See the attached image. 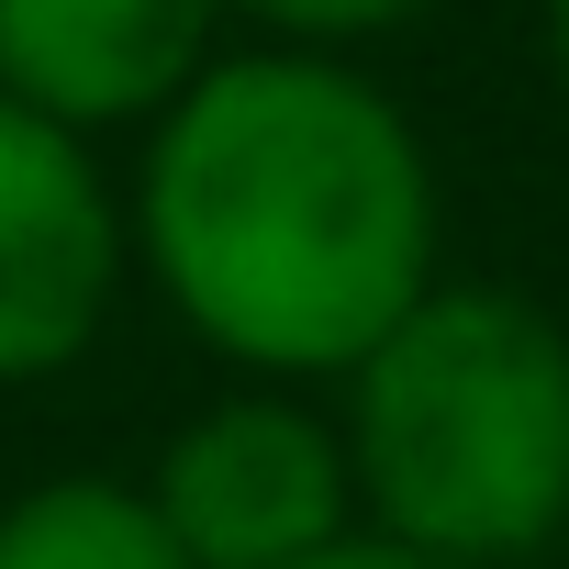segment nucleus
<instances>
[{"label": "nucleus", "instance_id": "nucleus-1", "mask_svg": "<svg viewBox=\"0 0 569 569\" xmlns=\"http://www.w3.org/2000/svg\"><path fill=\"white\" fill-rule=\"evenodd\" d=\"M157 302L257 380H347L436 291V157L413 112L313 46L212 57L157 123L123 212Z\"/></svg>", "mask_w": 569, "mask_h": 569}, {"label": "nucleus", "instance_id": "nucleus-2", "mask_svg": "<svg viewBox=\"0 0 569 569\" xmlns=\"http://www.w3.org/2000/svg\"><path fill=\"white\" fill-rule=\"evenodd\" d=\"M358 525L436 558L502 569L569 536V325L491 279L436 291L347 369Z\"/></svg>", "mask_w": 569, "mask_h": 569}, {"label": "nucleus", "instance_id": "nucleus-3", "mask_svg": "<svg viewBox=\"0 0 569 569\" xmlns=\"http://www.w3.org/2000/svg\"><path fill=\"white\" fill-rule=\"evenodd\" d=\"M146 513L168 525V547L190 569H291L336 536H358V480H347V436L291 402V391H223L201 402L157 469L134 480Z\"/></svg>", "mask_w": 569, "mask_h": 569}, {"label": "nucleus", "instance_id": "nucleus-4", "mask_svg": "<svg viewBox=\"0 0 569 569\" xmlns=\"http://www.w3.org/2000/svg\"><path fill=\"white\" fill-rule=\"evenodd\" d=\"M123 201L90 134L0 101V391L57 380L123 302Z\"/></svg>", "mask_w": 569, "mask_h": 569}, {"label": "nucleus", "instance_id": "nucleus-5", "mask_svg": "<svg viewBox=\"0 0 569 569\" xmlns=\"http://www.w3.org/2000/svg\"><path fill=\"white\" fill-rule=\"evenodd\" d=\"M223 0H0V101L68 134L157 123L223 46Z\"/></svg>", "mask_w": 569, "mask_h": 569}, {"label": "nucleus", "instance_id": "nucleus-6", "mask_svg": "<svg viewBox=\"0 0 569 569\" xmlns=\"http://www.w3.org/2000/svg\"><path fill=\"white\" fill-rule=\"evenodd\" d=\"M0 569H190L168 547V525L146 513L134 480L112 469H68L0 502Z\"/></svg>", "mask_w": 569, "mask_h": 569}, {"label": "nucleus", "instance_id": "nucleus-7", "mask_svg": "<svg viewBox=\"0 0 569 569\" xmlns=\"http://www.w3.org/2000/svg\"><path fill=\"white\" fill-rule=\"evenodd\" d=\"M223 12L268 23L279 46H313V57H347V46H369V34H402V23H425L436 0H223Z\"/></svg>", "mask_w": 569, "mask_h": 569}, {"label": "nucleus", "instance_id": "nucleus-8", "mask_svg": "<svg viewBox=\"0 0 569 569\" xmlns=\"http://www.w3.org/2000/svg\"><path fill=\"white\" fill-rule=\"evenodd\" d=\"M291 569H436V558H413V547H391V536H336V547H313V558H291Z\"/></svg>", "mask_w": 569, "mask_h": 569}, {"label": "nucleus", "instance_id": "nucleus-9", "mask_svg": "<svg viewBox=\"0 0 569 569\" xmlns=\"http://www.w3.org/2000/svg\"><path fill=\"white\" fill-rule=\"evenodd\" d=\"M547 57H558V90H569V0H547Z\"/></svg>", "mask_w": 569, "mask_h": 569}]
</instances>
